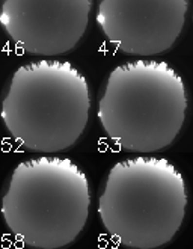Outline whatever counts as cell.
<instances>
[{
  "label": "cell",
  "mask_w": 193,
  "mask_h": 249,
  "mask_svg": "<svg viewBox=\"0 0 193 249\" xmlns=\"http://www.w3.org/2000/svg\"><path fill=\"white\" fill-rule=\"evenodd\" d=\"M187 207L181 172L163 157L138 156L118 162L98 199L105 230L118 243L154 249L169 243L181 228Z\"/></svg>",
  "instance_id": "obj_1"
},
{
  "label": "cell",
  "mask_w": 193,
  "mask_h": 249,
  "mask_svg": "<svg viewBox=\"0 0 193 249\" xmlns=\"http://www.w3.org/2000/svg\"><path fill=\"white\" fill-rule=\"evenodd\" d=\"M187 110L181 76L166 62L133 61L118 65L98 101L105 133L125 151L153 153L171 145Z\"/></svg>",
  "instance_id": "obj_2"
},
{
  "label": "cell",
  "mask_w": 193,
  "mask_h": 249,
  "mask_svg": "<svg viewBox=\"0 0 193 249\" xmlns=\"http://www.w3.org/2000/svg\"><path fill=\"white\" fill-rule=\"evenodd\" d=\"M91 94L70 62L42 59L12 74L2 101V120L26 150L56 153L77 142L88 124Z\"/></svg>",
  "instance_id": "obj_3"
},
{
  "label": "cell",
  "mask_w": 193,
  "mask_h": 249,
  "mask_svg": "<svg viewBox=\"0 0 193 249\" xmlns=\"http://www.w3.org/2000/svg\"><path fill=\"white\" fill-rule=\"evenodd\" d=\"M91 189L85 172L67 157L41 156L12 171L2 199L8 230L21 243L57 249L85 228Z\"/></svg>",
  "instance_id": "obj_4"
},
{
  "label": "cell",
  "mask_w": 193,
  "mask_h": 249,
  "mask_svg": "<svg viewBox=\"0 0 193 249\" xmlns=\"http://www.w3.org/2000/svg\"><path fill=\"white\" fill-rule=\"evenodd\" d=\"M92 0H2L0 26L29 54L54 56L82 39Z\"/></svg>",
  "instance_id": "obj_5"
},
{
  "label": "cell",
  "mask_w": 193,
  "mask_h": 249,
  "mask_svg": "<svg viewBox=\"0 0 193 249\" xmlns=\"http://www.w3.org/2000/svg\"><path fill=\"white\" fill-rule=\"evenodd\" d=\"M187 0H100L97 24L116 49L151 56L171 49L180 36Z\"/></svg>",
  "instance_id": "obj_6"
}]
</instances>
